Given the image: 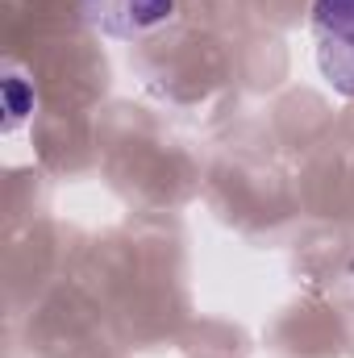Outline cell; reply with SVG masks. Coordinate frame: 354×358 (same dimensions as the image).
I'll return each instance as SVG.
<instances>
[{"mask_svg": "<svg viewBox=\"0 0 354 358\" xmlns=\"http://www.w3.org/2000/svg\"><path fill=\"white\" fill-rule=\"evenodd\" d=\"M313 55L321 80L354 100V0H313Z\"/></svg>", "mask_w": 354, "mask_h": 358, "instance_id": "obj_1", "label": "cell"}, {"mask_svg": "<svg viewBox=\"0 0 354 358\" xmlns=\"http://www.w3.org/2000/svg\"><path fill=\"white\" fill-rule=\"evenodd\" d=\"M4 96H8V129L25 117V96H21V80L17 76H8L4 80Z\"/></svg>", "mask_w": 354, "mask_h": 358, "instance_id": "obj_3", "label": "cell"}, {"mask_svg": "<svg viewBox=\"0 0 354 358\" xmlns=\"http://www.w3.org/2000/svg\"><path fill=\"white\" fill-rule=\"evenodd\" d=\"M80 8L108 38H142L171 21L176 0H80Z\"/></svg>", "mask_w": 354, "mask_h": 358, "instance_id": "obj_2", "label": "cell"}]
</instances>
